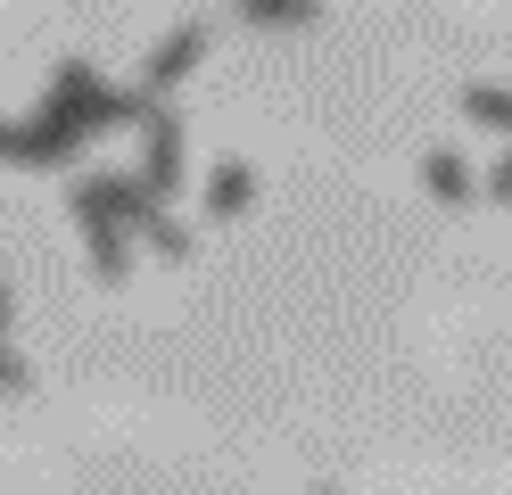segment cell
Returning <instances> with one entry per match:
<instances>
[{
    "mask_svg": "<svg viewBox=\"0 0 512 495\" xmlns=\"http://www.w3.org/2000/svg\"><path fill=\"white\" fill-rule=\"evenodd\" d=\"M67 207H75V223H83V248H91V273H100L108 289L133 273V231L116 223V207H108V190H100V174H83L75 190H67Z\"/></svg>",
    "mask_w": 512,
    "mask_h": 495,
    "instance_id": "6da1fadb",
    "label": "cell"
},
{
    "mask_svg": "<svg viewBox=\"0 0 512 495\" xmlns=\"http://www.w3.org/2000/svg\"><path fill=\"white\" fill-rule=\"evenodd\" d=\"M141 182L157 198H174V182H182V132H174V116H141Z\"/></svg>",
    "mask_w": 512,
    "mask_h": 495,
    "instance_id": "7a4b0ae2",
    "label": "cell"
},
{
    "mask_svg": "<svg viewBox=\"0 0 512 495\" xmlns=\"http://www.w3.org/2000/svg\"><path fill=\"white\" fill-rule=\"evenodd\" d=\"M199 58H207V33H199V25H190V33H166V42H157V58H149V83L166 91V83H182Z\"/></svg>",
    "mask_w": 512,
    "mask_h": 495,
    "instance_id": "3957f363",
    "label": "cell"
},
{
    "mask_svg": "<svg viewBox=\"0 0 512 495\" xmlns=\"http://www.w3.org/2000/svg\"><path fill=\"white\" fill-rule=\"evenodd\" d=\"M422 182H430L438 207H463V198H479V190H471V165H463L455 149H430V157H422Z\"/></svg>",
    "mask_w": 512,
    "mask_h": 495,
    "instance_id": "277c9868",
    "label": "cell"
},
{
    "mask_svg": "<svg viewBox=\"0 0 512 495\" xmlns=\"http://www.w3.org/2000/svg\"><path fill=\"white\" fill-rule=\"evenodd\" d=\"M455 108H463L471 124H488V132H512V91H504V83H463Z\"/></svg>",
    "mask_w": 512,
    "mask_h": 495,
    "instance_id": "5b68a950",
    "label": "cell"
},
{
    "mask_svg": "<svg viewBox=\"0 0 512 495\" xmlns=\"http://www.w3.org/2000/svg\"><path fill=\"white\" fill-rule=\"evenodd\" d=\"M248 165H215V174H207V215H240L248 207Z\"/></svg>",
    "mask_w": 512,
    "mask_h": 495,
    "instance_id": "8992f818",
    "label": "cell"
},
{
    "mask_svg": "<svg viewBox=\"0 0 512 495\" xmlns=\"http://www.w3.org/2000/svg\"><path fill=\"white\" fill-rule=\"evenodd\" d=\"M240 17L248 25H306V17H323V0H240Z\"/></svg>",
    "mask_w": 512,
    "mask_h": 495,
    "instance_id": "52a82bcc",
    "label": "cell"
},
{
    "mask_svg": "<svg viewBox=\"0 0 512 495\" xmlns=\"http://www.w3.org/2000/svg\"><path fill=\"white\" fill-rule=\"evenodd\" d=\"M0 396H34V363L9 347V330H0Z\"/></svg>",
    "mask_w": 512,
    "mask_h": 495,
    "instance_id": "ba28073f",
    "label": "cell"
},
{
    "mask_svg": "<svg viewBox=\"0 0 512 495\" xmlns=\"http://www.w3.org/2000/svg\"><path fill=\"white\" fill-rule=\"evenodd\" d=\"M488 198H504V207H512V157H504L496 174H488Z\"/></svg>",
    "mask_w": 512,
    "mask_h": 495,
    "instance_id": "9c48e42d",
    "label": "cell"
},
{
    "mask_svg": "<svg viewBox=\"0 0 512 495\" xmlns=\"http://www.w3.org/2000/svg\"><path fill=\"white\" fill-rule=\"evenodd\" d=\"M17 322V297H9V281H0V330H9Z\"/></svg>",
    "mask_w": 512,
    "mask_h": 495,
    "instance_id": "30bf717a",
    "label": "cell"
},
{
    "mask_svg": "<svg viewBox=\"0 0 512 495\" xmlns=\"http://www.w3.org/2000/svg\"><path fill=\"white\" fill-rule=\"evenodd\" d=\"M314 495H347V487H314Z\"/></svg>",
    "mask_w": 512,
    "mask_h": 495,
    "instance_id": "8fae6325",
    "label": "cell"
}]
</instances>
